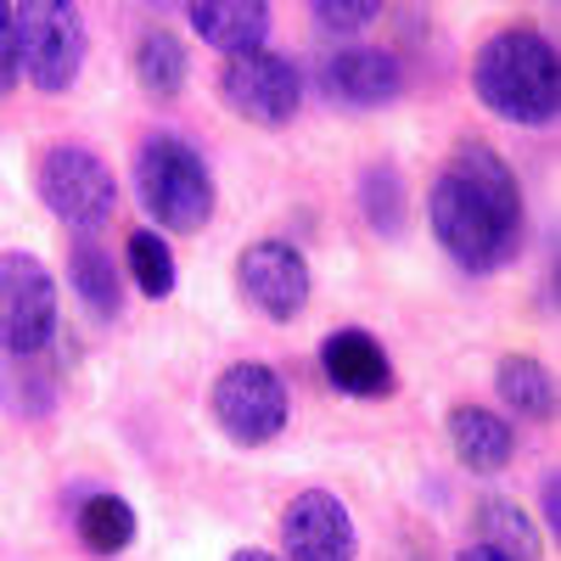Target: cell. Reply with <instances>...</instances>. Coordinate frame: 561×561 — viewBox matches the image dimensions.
<instances>
[{
	"label": "cell",
	"instance_id": "24",
	"mask_svg": "<svg viewBox=\"0 0 561 561\" xmlns=\"http://www.w3.org/2000/svg\"><path fill=\"white\" fill-rule=\"evenodd\" d=\"M230 561H280V556H275V550H259V545H248V550H237Z\"/></svg>",
	"mask_w": 561,
	"mask_h": 561
},
{
	"label": "cell",
	"instance_id": "16",
	"mask_svg": "<svg viewBox=\"0 0 561 561\" xmlns=\"http://www.w3.org/2000/svg\"><path fill=\"white\" fill-rule=\"evenodd\" d=\"M68 280H73L79 304L96 314V320H113L124 309V275H118L113 253H102L96 242H79L68 253Z\"/></svg>",
	"mask_w": 561,
	"mask_h": 561
},
{
	"label": "cell",
	"instance_id": "20",
	"mask_svg": "<svg viewBox=\"0 0 561 561\" xmlns=\"http://www.w3.org/2000/svg\"><path fill=\"white\" fill-rule=\"evenodd\" d=\"M124 264L135 275V287L147 298H169L174 293V259H169V237H158V230H129L124 237Z\"/></svg>",
	"mask_w": 561,
	"mask_h": 561
},
{
	"label": "cell",
	"instance_id": "17",
	"mask_svg": "<svg viewBox=\"0 0 561 561\" xmlns=\"http://www.w3.org/2000/svg\"><path fill=\"white\" fill-rule=\"evenodd\" d=\"M185 73H192V62H185V45L169 34V28H147L135 39V79L147 96L158 102H174L185 90Z\"/></svg>",
	"mask_w": 561,
	"mask_h": 561
},
{
	"label": "cell",
	"instance_id": "12",
	"mask_svg": "<svg viewBox=\"0 0 561 561\" xmlns=\"http://www.w3.org/2000/svg\"><path fill=\"white\" fill-rule=\"evenodd\" d=\"M449 449L466 472L494 478L511 466V455H517V433H511V421L489 404H455L449 410Z\"/></svg>",
	"mask_w": 561,
	"mask_h": 561
},
{
	"label": "cell",
	"instance_id": "22",
	"mask_svg": "<svg viewBox=\"0 0 561 561\" xmlns=\"http://www.w3.org/2000/svg\"><path fill=\"white\" fill-rule=\"evenodd\" d=\"M377 0H314V7H309V18H314V28L320 34H359L365 23H377Z\"/></svg>",
	"mask_w": 561,
	"mask_h": 561
},
{
	"label": "cell",
	"instance_id": "21",
	"mask_svg": "<svg viewBox=\"0 0 561 561\" xmlns=\"http://www.w3.org/2000/svg\"><path fill=\"white\" fill-rule=\"evenodd\" d=\"M359 197H365L370 225H377L382 237H399V230H404V185H399V174L377 163V169L359 180Z\"/></svg>",
	"mask_w": 561,
	"mask_h": 561
},
{
	"label": "cell",
	"instance_id": "4",
	"mask_svg": "<svg viewBox=\"0 0 561 561\" xmlns=\"http://www.w3.org/2000/svg\"><path fill=\"white\" fill-rule=\"evenodd\" d=\"M12 34H18V73L45 90V96H62L84 68V23L68 0H23L12 7Z\"/></svg>",
	"mask_w": 561,
	"mask_h": 561
},
{
	"label": "cell",
	"instance_id": "11",
	"mask_svg": "<svg viewBox=\"0 0 561 561\" xmlns=\"http://www.w3.org/2000/svg\"><path fill=\"white\" fill-rule=\"evenodd\" d=\"M320 370L325 382L348 399H388L399 388V370L388 359V348L365 332V325H343L320 343Z\"/></svg>",
	"mask_w": 561,
	"mask_h": 561
},
{
	"label": "cell",
	"instance_id": "13",
	"mask_svg": "<svg viewBox=\"0 0 561 561\" xmlns=\"http://www.w3.org/2000/svg\"><path fill=\"white\" fill-rule=\"evenodd\" d=\"M399 62L388 51H370V45H348L325 62V90L343 107H388L399 96Z\"/></svg>",
	"mask_w": 561,
	"mask_h": 561
},
{
	"label": "cell",
	"instance_id": "7",
	"mask_svg": "<svg viewBox=\"0 0 561 561\" xmlns=\"http://www.w3.org/2000/svg\"><path fill=\"white\" fill-rule=\"evenodd\" d=\"M208 404H214L219 433L230 444H242V449H264V444L280 438V427H287V382L259 359L225 365L214 377Z\"/></svg>",
	"mask_w": 561,
	"mask_h": 561
},
{
	"label": "cell",
	"instance_id": "14",
	"mask_svg": "<svg viewBox=\"0 0 561 561\" xmlns=\"http://www.w3.org/2000/svg\"><path fill=\"white\" fill-rule=\"evenodd\" d=\"M185 18L225 57L264 51V34H270V7H259V0H192Z\"/></svg>",
	"mask_w": 561,
	"mask_h": 561
},
{
	"label": "cell",
	"instance_id": "8",
	"mask_svg": "<svg viewBox=\"0 0 561 561\" xmlns=\"http://www.w3.org/2000/svg\"><path fill=\"white\" fill-rule=\"evenodd\" d=\"M219 96H225V107L237 118H248L259 129H280V124H293V113L304 102V73L287 57H275V51L225 57Z\"/></svg>",
	"mask_w": 561,
	"mask_h": 561
},
{
	"label": "cell",
	"instance_id": "9",
	"mask_svg": "<svg viewBox=\"0 0 561 561\" xmlns=\"http://www.w3.org/2000/svg\"><path fill=\"white\" fill-rule=\"evenodd\" d=\"M237 287L264 320H298L309 304V259L293 242H248L237 259Z\"/></svg>",
	"mask_w": 561,
	"mask_h": 561
},
{
	"label": "cell",
	"instance_id": "25",
	"mask_svg": "<svg viewBox=\"0 0 561 561\" xmlns=\"http://www.w3.org/2000/svg\"><path fill=\"white\" fill-rule=\"evenodd\" d=\"M455 561H500V556H494V550H483V545H472V550H460Z\"/></svg>",
	"mask_w": 561,
	"mask_h": 561
},
{
	"label": "cell",
	"instance_id": "10",
	"mask_svg": "<svg viewBox=\"0 0 561 561\" xmlns=\"http://www.w3.org/2000/svg\"><path fill=\"white\" fill-rule=\"evenodd\" d=\"M280 561H354L359 556V534L354 517L337 494L325 489H304L280 511Z\"/></svg>",
	"mask_w": 561,
	"mask_h": 561
},
{
	"label": "cell",
	"instance_id": "2",
	"mask_svg": "<svg viewBox=\"0 0 561 561\" xmlns=\"http://www.w3.org/2000/svg\"><path fill=\"white\" fill-rule=\"evenodd\" d=\"M472 90L489 113L545 129L561 107V57L539 28H500L472 62Z\"/></svg>",
	"mask_w": 561,
	"mask_h": 561
},
{
	"label": "cell",
	"instance_id": "19",
	"mask_svg": "<svg viewBox=\"0 0 561 561\" xmlns=\"http://www.w3.org/2000/svg\"><path fill=\"white\" fill-rule=\"evenodd\" d=\"M79 539L96 556H118L135 545V505L124 494H90L79 505Z\"/></svg>",
	"mask_w": 561,
	"mask_h": 561
},
{
	"label": "cell",
	"instance_id": "3",
	"mask_svg": "<svg viewBox=\"0 0 561 561\" xmlns=\"http://www.w3.org/2000/svg\"><path fill=\"white\" fill-rule=\"evenodd\" d=\"M135 192L163 230L192 237L214 219V174L203 163V152L180 135H152L135 158Z\"/></svg>",
	"mask_w": 561,
	"mask_h": 561
},
{
	"label": "cell",
	"instance_id": "5",
	"mask_svg": "<svg viewBox=\"0 0 561 561\" xmlns=\"http://www.w3.org/2000/svg\"><path fill=\"white\" fill-rule=\"evenodd\" d=\"M34 185H39V203L73 230H96L118 208V180H113L107 158L79 147V140L45 147L39 163H34Z\"/></svg>",
	"mask_w": 561,
	"mask_h": 561
},
{
	"label": "cell",
	"instance_id": "15",
	"mask_svg": "<svg viewBox=\"0 0 561 561\" xmlns=\"http://www.w3.org/2000/svg\"><path fill=\"white\" fill-rule=\"evenodd\" d=\"M494 393H500V404H505L511 415H523V421H550V415H556V377H550L534 354L500 359Z\"/></svg>",
	"mask_w": 561,
	"mask_h": 561
},
{
	"label": "cell",
	"instance_id": "6",
	"mask_svg": "<svg viewBox=\"0 0 561 561\" xmlns=\"http://www.w3.org/2000/svg\"><path fill=\"white\" fill-rule=\"evenodd\" d=\"M57 337V280L34 253H0V348L12 359H39Z\"/></svg>",
	"mask_w": 561,
	"mask_h": 561
},
{
	"label": "cell",
	"instance_id": "18",
	"mask_svg": "<svg viewBox=\"0 0 561 561\" xmlns=\"http://www.w3.org/2000/svg\"><path fill=\"white\" fill-rule=\"evenodd\" d=\"M478 545L494 550L500 561H539V528L523 505L511 500H483L478 505Z\"/></svg>",
	"mask_w": 561,
	"mask_h": 561
},
{
	"label": "cell",
	"instance_id": "23",
	"mask_svg": "<svg viewBox=\"0 0 561 561\" xmlns=\"http://www.w3.org/2000/svg\"><path fill=\"white\" fill-rule=\"evenodd\" d=\"M18 34H12V7H0V96L18 90Z\"/></svg>",
	"mask_w": 561,
	"mask_h": 561
},
{
	"label": "cell",
	"instance_id": "1",
	"mask_svg": "<svg viewBox=\"0 0 561 561\" xmlns=\"http://www.w3.org/2000/svg\"><path fill=\"white\" fill-rule=\"evenodd\" d=\"M427 219L460 270H500L523 248V185L494 147L460 140L427 192Z\"/></svg>",
	"mask_w": 561,
	"mask_h": 561
}]
</instances>
